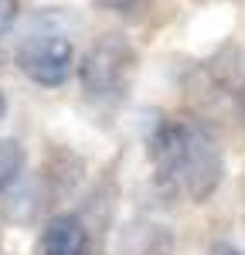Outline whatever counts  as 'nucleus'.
I'll return each mask as SVG.
<instances>
[{
	"label": "nucleus",
	"mask_w": 245,
	"mask_h": 255,
	"mask_svg": "<svg viewBox=\"0 0 245 255\" xmlns=\"http://www.w3.org/2000/svg\"><path fill=\"white\" fill-rule=\"evenodd\" d=\"M150 157L157 163V174L187 194L194 204H201L218 191L225 174V160L215 136L198 123H163L157 136L150 139Z\"/></svg>",
	"instance_id": "nucleus-1"
},
{
	"label": "nucleus",
	"mask_w": 245,
	"mask_h": 255,
	"mask_svg": "<svg viewBox=\"0 0 245 255\" xmlns=\"http://www.w3.org/2000/svg\"><path fill=\"white\" fill-rule=\"evenodd\" d=\"M133 48L120 34H102L79 61V82L92 99H120L133 75Z\"/></svg>",
	"instance_id": "nucleus-2"
},
{
	"label": "nucleus",
	"mask_w": 245,
	"mask_h": 255,
	"mask_svg": "<svg viewBox=\"0 0 245 255\" xmlns=\"http://www.w3.org/2000/svg\"><path fill=\"white\" fill-rule=\"evenodd\" d=\"M17 68L31 82H38L44 89L65 85L75 72V51L72 41L58 31H34L20 41L17 48Z\"/></svg>",
	"instance_id": "nucleus-3"
},
{
	"label": "nucleus",
	"mask_w": 245,
	"mask_h": 255,
	"mask_svg": "<svg viewBox=\"0 0 245 255\" xmlns=\"http://www.w3.org/2000/svg\"><path fill=\"white\" fill-rule=\"evenodd\" d=\"M41 255H92V242L75 215H55L41 232Z\"/></svg>",
	"instance_id": "nucleus-4"
},
{
	"label": "nucleus",
	"mask_w": 245,
	"mask_h": 255,
	"mask_svg": "<svg viewBox=\"0 0 245 255\" xmlns=\"http://www.w3.org/2000/svg\"><path fill=\"white\" fill-rule=\"evenodd\" d=\"M79 177H82V160L72 157L68 150H51V153L44 157V180L51 184L55 194L72 191V187L79 184Z\"/></svg>",
	"instance_id": "nucleus-5"
},
{
	"label": "nucleus",
	"mask_w": 245,
	"mask_h": 255,
	"mask_svg": "<svg viewBox=\"0 0 245 255\" xmlns=\"http://www.w3.org/2000/svg\"><path fill=\"white\" fill-rule=\"evenodd\" d=\"M20 167H24V150H20V143L10 139V136H0V191H7L20 177Z\"/></svg>",
	"instance_id": "nucleus-6"
},
{
	"label": "nucleus",
	"mask_w": 245,
	"mask_h": 255,
	"mask_svg": "<svg viewBox=\"0 0 245 255\" xmlns=\"http://www.w3.org/2000/svg\"><path fill=\"white\" fill-rule=\"evenodd\" d=\"M17 14H20V0H0V38L14 27Z\"/></svg>",
	"instance_id": "nucleus-7"
},
{
	"label": "nucleus",
	"mask_w": 245,
	"mask_h": 255,
	"mask_svg": "<svg viewBox=\"0 0 245 255\" xmlns=\"http://www.w3.org/2000/svg\"><path fill=\"white\" fill-rule=\"evenodd\" d=\"M102 7H113V10H122V14H133V10H143L150 0H99Z\"/></svg>",
	"instance_id": "nucleus-8"
},
{
	"label": "nucleus",
	"mask_w": 245,
	"mask_h": 255,
	"mask_svg": "<svg viewBox=\"0 0 245 255\" xmlns=\"http://www.w3.org/2000/svg\"><path fill=\"white\" fill-rule=\"evenodd\" d=\"M211 255H242V252L232 249V245H225V242H218V245H211Z\"/></svg>",
	"instance_id": "nucleus-9"
},
{
	"label": "nucleus",
	"mask_w": 245,
	"mask_h": 255,
	"mask_svg": "<svg viewBox=\"0 0 245 255\" xmlns=\"http://www.w3.org/2000/svg\"><path fill=\"white\" fill-rule=\"evenodd\" d=\"M3 113H7V99H3V92H0V119H3Z\"/></svg>",
	"instance_id": "nucleus-10"
},
{
	"label": "nucleus",
	"mask_w": 245,
	"mask_h": 255,
	"mask_svg": "<svg viewBox=\"0 0 245 255\" xmlns=\"http://www.w3.org/2000/svg\"><path fill=\"white\" fill-rule=\"evenodd\" d=\"M242 109H245V85H242Z\"/></svg>",
	"instance_id": "nucleus-11"
}]
</instances>
